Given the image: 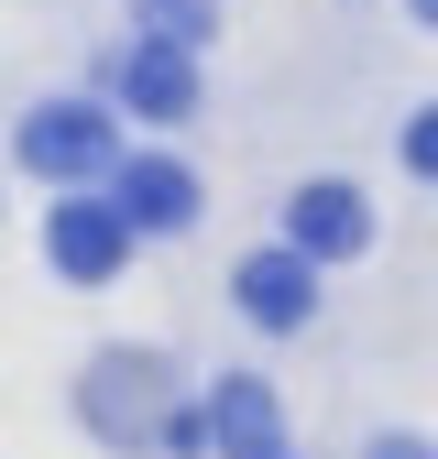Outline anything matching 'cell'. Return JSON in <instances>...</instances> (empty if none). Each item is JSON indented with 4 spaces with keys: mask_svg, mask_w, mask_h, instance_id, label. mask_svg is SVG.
<instances>
[{
    "mask_svg": "<svg viewBox=\"0 0 438 459\" xmlns=\"http://www.w3.org/2000/svg\"><path fill=\"white\" fill-rule=\"evenodd\" d=\"M44 252H55L66 284H110V273L132 263V219L110 208V197H66V208L44 219Z\"/></svg>",
    "mask_w": 438,
    "mask_h": 459,
    "instance_id": "6da1fadb",
    "label": "cell"
},
{
    "mask_svg": "<svg viewBox=\"0 0 438 459\" xmlns=\"http://www.w3.org/2000/svg\"><path fill=\"white\" fill-rule=\"evenodd\" d=\"M22 164L33 176H55V186H77V176H99L110 164V121L88 99H55V109H33L22 121Z\"/></svg>",
    "mask_w": 438,
    "mask_h": 459,
    "instance_id": "7a4b0ae2",
    "label": "cell"
},
{
    "mask_svg": "<svg viewBox=\"0 0 438 459\" xmlns=\"http://www.w3.org/2000/svg\"><path fill=\"white\" fill-rule=\"evenodd\" d=\"M372 241V208H362V186H296V208H285V252H307V263H351Z\"/></svg>",
    "mask_w": 438,
    "mask_h": 459,
    "instance_id": "3957f363",
    "label": "cell"
},
{
    "mask_svg": "<svg viewBox=\"0 0 438 459\" xmlns=\"http://www.w3.org/2000/svg\"><path fill=\"white\" fill-rule=\"evenodd\" d=\"M121 109H132V121H187V109H197V55L143 33L121 55Z\"/></svg>",
    "mask_w": 438,
    "mask_h": 459,
    "instance_id": "277c9868",
    "label": "cell"
},
{
    "mask_svg": "<svg viewBox=\"0 0 438 459\" xmlns=\"http://www.w3.org/2000/svg\"><path fill=\"white\" fill-rule=\"evenodd\" d=\"M110 208H121L132 230H187L197 219V176H187L176 153H132L121 176H110Z\"/></svg>",
    "mask_w": 438,
    "mask_h": 459,
    "instance_id": "5b68a950",
    "label": "cell"
},
{
    "mask_svg": "<svg viewBox=\"0 0 438 459\" xmlns=\"http://www.w3.org/2000/svg\"><path fill=\"white\" fill-rule=\"evenodd\" d=\"M231 296H241L252 328H307V307H318V263H307V252H252V263L231 273Z\"/></svg>",
    "mask_w": 438,
    "mask_h": 459,
    "instance_id": "8992f818",
    "label": "cell"
},
{
    "mask_svg": "<svg viewBox=\"0 0 438 459\" xmlns=\"http://www.w3.org/2000/svg\"><path fill=\"white\" fill-rule=\"evenodd\" d=\"M208 437L231 448V459H285V416H274V394L252 372H231V383L208 394Z\"/></svg>",
    "mask_w": 438,
    "mask_h": 459,
    "instance_id": "52a82bcc",
    "label": "cell"
},
{
    "mask_svg": "<svg viewBox=\"0 0 438 459\" xmlns=\"http://www.w3.org/2000/svg\"><path fill=\"white\" fill-rule=\"evenodd\" d=\"M132 22H143V33H153V44H187V55H197V44H208V22H219V12H208V0H132Z\"/></svg>",
    "mask_w": 438,
    "mask_h": 459,
    "instance_id": "ba28073f",
    "label": "cell"
},
{
    "mask_svg": "<svg viewBox=\"0 0 438 459\" xmlns=\"http://www.w3.org/2000/svg\"><path fill=\"white\" fill-rule=\"evenodd\" d=\"M406 164H416V176H438V109H416V121H406Z\"/></svg>",
    "mask_w": 438,
    "mask_h": 459,
    "instance_id": "9c48e42d",
    "label": "cell"
},
{
    "mask_svg": "<svg viewBox=\"0 0 438 459\" xmlns=\"http://www.w3.org/2000/svg\"><path fill=\"white\" fill-rule=\"evenodd\" d=\"M372 459H427V448H416V437H383V448H372Z\"/></svg>",
    "mask_w": 438,
    "mask_h": 459,
    "instance_id": "30bf717a",
    "label": "cell"
},
{
    "mask_svg": "<svg viewBox=\"0 0 438 459\" xmlns=\"http://www.w3.org/2000/svg\"><path fill=\"white\" fill-rule=\"evenodd\" d=\"M416 22H438V0H416Z\"/></svg>",
    "mask_w": 438,
    "mask_h": 459,
    "instance_id": "8fae6325",
    "label": "cell"
}]
</instances>
